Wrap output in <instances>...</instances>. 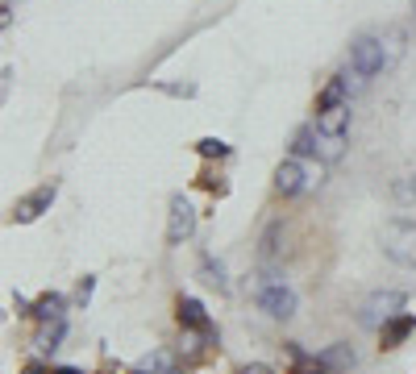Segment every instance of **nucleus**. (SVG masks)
Listing matches in <instances>:
<instances>
[{"mask_svg":"<svg viewBox=\"0 0 416 374\" xmlns=\"http://www.w3.org/2000/svg\"><path fill=\"white\" fill-rule=\"evenodd\" d=\"M383 254L396 266H416V221H387V229H383Z\"/></svg>","mask_w":416,"mask_h":374,"instance_id":"1","label":"nucleus"},{"mask_svg":"<svg viewBox=\"0 0 416 374\" xmlns=\"http://www.w3.org/2000/svg\"><path fill=\"white\" fill-rule=\"evenodd\" d=\"M404 304H408V295L404 291H396V287H383V291H370L367 304H363V325L367 328H383L391 316H400L404 312Z\"/></svg>","mask_w":416,"mask_h":374,"instance_id":"2","label":"nucleus"},{"mask_svg":"<svg viewBox=\"0 0 416 374\" xmlns=\"http://www.w3.org/2000/svg\"><path fill=\"white\" fill-rule=\"evenodd\" d=\"M350 67H354V75H363V79L379 75V71L387 67V54H383V42H379V38H370V34L354 38V46H350Z\"/></svg>","mask_w":416,"mask_h":374,"instance_id":"3","label":"nucleus"},{"mask_svg":"<svg viewBox=\"0 0 416 374\" xmlns=\"http://www.w3.org/2000/svg\"><path fill=\"white\" fill-rule=\"evenodd\" d=\"M254 299H258V308H263L267 316H275V321H291V316H296V291H291L287 283H271V287L254 291Z\"/></svg>","mask_w":416,"mask_h":374,"instance_id":"4","label":"nucleus"},{"mask_svg":"<svg viewBox=\"0 0 416 374\" xmlns=\"http://www.w3.org/2000/svg\"><path fill=\"white\" fill-rule=\"evenodd\" d=\"M191 233H196V208L187 204L184 195H175L171 212H167V245H184Z\"/></svg>","mask_w":416,"mask_h":374,"instance_id":"5","label":"nucleus"},{"mask_svg":"<svg viewBox=\"0 0 416 374\" xmlns=\"http://www.w3.org/2000/svg\"><path fill=\"white\" fill-rule=\"evenodd\" d=\"M54 195H58V187H54V183L38 187V191H30L25 200H17V204H13V221H17V225H30V221H38V217L46 212L50 204H54Z\"/></svg>","mask_w":416,"mask_h":374,"instance_id":"6","label":"nucleus"},{"mask_svg":"<svg viewBox=\"0 0 416 374\" xmlns=\"http://www.w3.org/2000/svg\"><path fill=\"white\" fill-rule=\"evenodd\" d=\"M275 191L279 195H300V191H308V167H304V158H283L275 167Z\"/></svg>","mask_w":416,"mask_h":374,"instance_id":"7","label":"nucleus"},{"mask_svg":"<svg viewBox=\"0 0 416 374\" xmlns=\"http://www.w3.org/2000/svg\"><path fill=\"white\" fill-rule=\"evenodd\" d=\"M412 333H416V316H412V312H400V316H391V321L383 325V349H396V345H404Z\"/></svg>","mask_w":416,"mask_h":374,"instance_id":"8","label":"nucleus"},{"mask_svg":"<svg viewBox=\"0 0 416 374\" xmlns=\"http://www.w3.org/2000/svg\"><path fill=\"white\" fill-rule=\"evenodd\" d=\"M179 321L187 328H196V333H204V337H213V325H208V316H204V304L200 299H179Z\"/></svg>","mask_w":416,"mask_h":374,"instance_id":"9","label":"nucleus"},{"mask_svg":"<svg viewBox=\"0 0 416 374\" xmlns=\"http://www.w3.org/2000/svg\"><path fill=\"white\" fill-rule=\"evenodd\" d=\"M346 125H350V108H346V104L321 108V117H317V129H321V134H346Z\"/></svg>","mask_w":416,"mask_h":374,"instance_id":"10","label":"nucleus"},{"mask_svg":"<svg viewBox=\"0 0 416 374\" xmlns=\"http://www.w3.org/2000/svg\"><path fill=\"white\" fill-rule=\"evenodd\" d=\"M346 154V134H321L317 129V158L321 162H337Z\"/></svg>","mask_w":416,"mask_h":374,"instance_id":"11","label":"nucleus"},{"mask_svg":"<svg viewBox=\"0 0 416 374\" xmlns=\"http://www.w3.org/2000/svg\"><path fill=\"white\" fill-rule=\"evenodd\" d=\"M317 362L329 366V370H350V366H354V349H350V345H329V349L317 354Z\"/></svg>","mask_w":416,"mask_h":374,"instance_id":"12","label":"nucleus"},{"mask_svg":"<svg viewBox=\"0 0 416 374\" xmlns=\"http://www.w3.org/2000/svg\"><path fill=\"white\" fill-rule=\"evenodd\" d=\"M346 92H350L346 75L329 79V84H324V92H321V100H317V108H337V104H346Z\"/></svg>","mask_w":416,"mask_h":374,"instance_id":"13","label":"nucleus"},{"mask_svg":"<svg viewBox=\"0 0 416 374\" xmlns=\"http://www.w3.org/2000/svg\"><path fill=\"white\" fill-rule=\"evenodd\" d=\"M63 333H67V325H63V316H58V321H46V328L38 333V341H34V345H38V349H58V341H63Z\"/></svg>","mask_w":416,"mask_h":374,"instance_id":"14","label":"nucleus"},{"mask_svg":"<svg viewBox=\"0 0 416 374\" xmlns=\"http://www.w3.org/2000/svg\"><path fill=\"white\" fill-rule=\"evenodd\" d=\"M34 316H38V321H58V316H63V295H54V291L42 295V299L34 304Z\"/></svg>","mask_w":416,"mask_h":374,"instance_id":"15","label":"nucleus"},{"mask_svg":"<svg viewBox=\"0 0 416 374\" xmlns=\"http://www.w3.org/2000/svg\"><path fill=\"white\" fill-rule=\"evenodd\" d=\"M291 154L296 158H317V129H300L291 141Z\"/></svg>","mask_w":416,"mask_h":374,"instance_id":"16","label":"nucleus"},{"mask_svg":"<svg viewBox=\"0 0 416 374\" xmlns=\"http://www.w3.org/2000/svg\"><path fill=\"white\" fill-rule=\"evenodd\" d=\"M200 271H204V283H213L217 291H225V287H229V279H225V271H221V262H213V258H204V262H200Z\"/></svg>","mask_w":416,"mask_h":374,"instance_id":"17","label":"nucleus"},{"mask_svg":"<svg viewBox=\"0 0 416 374\" xmlns=\"http://www.w3.org/2000/svg\"><path fill=\"white\" fill-rule=\"evenodd\" d=\"M196 150H200L204 158H225V154H229V146H225L221 138H200L196 141Z\"/></svg>","mask_w":416,"mask_h":374,"instance_id":"18","label":"nucleus"},{"mask_svg":"<svg viewBox=\"0 0 416 374\" xmlns=\"http://www.w3.org/2000/svg\"><path fill=\"white\" fill-rule=\"evenodd\" d=\"M138 370H150V374H171V354H150V358H141Z\"/></svg>","mask_w":416,"mask_h":374,"instance_id":"19","label":"nucleus"},{"mask_svg":"<svg viewBox=\"0 0 416 374\" xmlns=\"http://www.w3.org/2000/svg\"><path fill=\"white\" fill-rule=\"evenodd\" d=\"M396 200H404V204H412L416 200V175H408L404 183H396Z\"/></svg>","mask_w":416,"mask_h":374,"instance_id":"20","label":"nucleus"},{"mask_svg":"<svg viewBox=\"0 0 416 374\" xmlns=\"http://www.w3.org/2000/svg\"><path fill=\"white\" fill-rule=\"evenodd\" d=\"M296 374H333L329 366H321V362H313V366H300Z\"/></svg>","mask_w":416,"mask_h":374,"instance_id":"21","label":"nucleus"},{"mask_svg":"<svg viewBox=\"0 0 416 374\" xmlns=\"http://www.w3.org/2000/svg\"><path fill=\"white\" fill-rule=\"evenodd\" d=\"M88 295H92V279L80 283V304H88Z\"/></svg>","mask_w":416,"mask_h":374,"instance_id":"22","label":"nucleus"},{"mask_svg":"<svg viewBox=\"0 0 416 374\" xmlns=\"http://www.w3.org/2000/svg\"><path fill=\"white\" fill-rule=\"evenodd\" d=\"M241 374H271V370H267L263 362H254V366H246V370H241Z\"/></svg>","mask_w":416,"mask_h":374,"instance_id":"23","label":"nucleus"},{"mask_svg":"<svg viewBox=\"0 0 416 374\" xmlns=\"http://www.w3.org/2000/svg\"><path fill=\"white\" fill-rule=\"evenodd\" d=\"M54 374H80V370H71V366H63V370H54Z\"/></svg>","mask_w":416,"mask_h":374,"instance_id":"24","label":"nucleus"},{"mask_svg":"<svg viewBox=\"0 0 416 374\" xmlns=\"http://www.w3.org/2000/svg\"><path fill=\"white\" fill-rule=\"evenodd\" d=\"M25 374H42V370H38V366H30V370H25Z\"/></svg>","mask_w":416,"mask_h":374,"instance_id":"25","label":"nucleus"},{"mask_svg":"<svg viewBox=\"0 0 416 374\" xmlns=\"http://www.w3.org/2000/svg\"><path fill=\"white\" fill-rule=\"evenodd\" d=\"M134 374H150V370H134Z\"/></svg>","mask_w":416,"mask_h":374,"instance_id":"26","label":"nucleus"},{"mask_svg":"<svg viewBox=\"0 0 416 374\" xmlns=\"http://www.w3.org/2000/svg\"><path fill=\"white\" fill-rule=\"evenodd\" d=\"M4 4H13V0H4Z\"/></svg>","mask_w":416,"mask_h":374,"instance_id":"27","label":"nucleus"}]
</instances>
